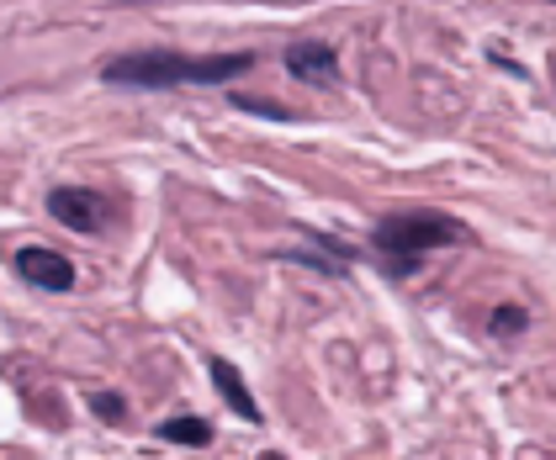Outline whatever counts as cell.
Returning <instances> with one entry per match:
<instances>
[{
	"mask_svg": "<svg viewBox=\"0 0 556 460\" xmlns=\"http://www.w3.org/2000/svg\"><path fill=\"white\" fill-rule=\"evenodd\" d=\"M250 48L239 53H175V48H143V53H112L101 64V80L123 90H180V85H233L255 69Z\"/></svg>",
	"mask_w": 556,
	"mask_h": 460,
	"instance_id": "1",
	"label": "cell"
},
{
	"mask_svg": "<svg viewBox=\"0 0 556 460\" xmlns=\"http://www.w3.org/2000/svg\"><path fill=\"white\" fill-rule=\"evenodd\" d=\"M456 244H467V228L456 217H445V212H392V217H382L371 228V250H377V259H382V270L392 281L419 276V265L429 254L456 250Z\"/></svg>",
	"mask_w": 556,
	"mask_h": 460,
	"instance_id": "2",
	"label": "cell"
},
{
	"mask_svg": "<svg viewBox=\"0 0 556 460\" xmlns=\"http://www.w3.org/2000/svg\"><path fill=\"white\" fill-rule=\"evenodd\" d=\"M48 217L64 222L70 233H86V239H101L106 222H112V202L90 186H53L48 191Z\"/></svg>",
	"mask_w": 556,
	"mask_h": 460,
	"instance_id": "3",
	"label": "cell"
},
{
	"mask_svg": "<svg viewBox=\"0 0 556 460\" xmlns=\"http://www.w3.org/2000/svg\"><path fill=\"white\" fill-rule=\"evenodd\" d=\"M16 276L27 281V286H38V292H53V296H64V292H75V259L70 254H59V250H43V244H27V250H16Z\"/></svg>",
	"mask_w": 556,
	"mask_h": 460,
	"instance_id": "4",
	"label": "cell"
},
{
	"mask_svg": "<svg viewBox=\"0 0 556 460\" xmlns=\"http://www.w3.org/2000/svg\"><path fill=\"white\" fill-rule=\"evenodd\" d=\"M281 64H287V75L298 85H340V53H334L324 38L292 42Z\"/></svg>",
	"mask_w": 556,
	"mask_h": 460,
	"instance_id": "5",
	"label": "cell"
},
{
	"mask_svg": "<svg viewBox=\"0 0 556 460\" xmlns=\"http://www.w3.org/2000/svg\"><path fill=\"white\" fill-rule=\"evenodd\" d=\"M207 371H213V386H217V397L228 403V413H239L244 423H265V413H260V403H255V392H250V381L233 371V360H207Z\"/></svg>",
	"mask_w": 556,
	"mask_h": 460,
	"instance_id": "6",
	"label": "cell"
},
{
	"mask_svg": "<svg viewBox=\"0 0 556 460\" xmlns=\"http://www.w3.org/2000/svg\"><path fill=\"white\" fill-rule=\"evenodd\" d=\"M165 445H180V450H207L217 434L207 419H197V413H175V419H165L160 429H154Z\"/></svg>",
	"mask_w": 556,
	"mask_h": 460,
	"instance_id": "7",
	"label": "cell"
},
{
	"mask_svg": "<svg viewBox=\"0 0 556 460\" xmlns=\"http://www.w3.org/2000/svg\"><path fill=\"white\" fill-rule=\"evenodd\" d=\"M530 329V312L519 307V302H498L493 312H488V334L493 338H519Z\"/></svg>",
	"mask_w": 556,
	"mask_h": 460,
	"instance_id": "8",
	"label": "cell"
},
{
	"mask_svg": "<svg viewBox=\"0 0 556 460\" xmlns=\"http://www.w3.org/2000/svg\"><path fill=\"white\" fill-rule=\"evenodd\" d=\"M90 413L101 423H128V403H123L117 392H96V397H90Z\"/></svg>",
	"mask_w": 556,
	"mask_h": 460,
	"instance_id": "9",
	"label": "cell"
},
{
	"mask_svg": "<svg viewBox=\"0 0 556 460\" xmlns=\"http://www.w3.org/2000/svg\"><path fill=\"white\" fill-rule=\"evenodd\" d=\"M260 460H287V456H276V450H265V456H260Z\"/></svg>",
	"mask_w": 556,
	"mask_h": 460,
	"instance_id": "10",
	"label": "cell"
},
{
	"mask_svg": "<svg viewBox=\"0 0 556 460\" xmlns=\"http://www.w3.org/2000/svg\"><path fill=\"white\" fill-rule=\"evenodd\" d=\"M546 5H556V0H546Z\"/></svg>",
	"mask_w": 556,
	"mask_h": 460,
	"instance_id": "11",
	"label": "cell"
}]
</instances>
